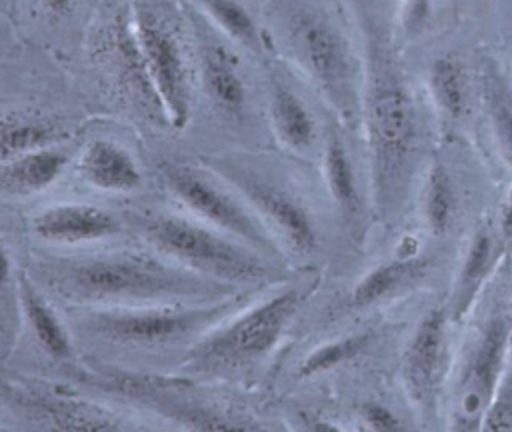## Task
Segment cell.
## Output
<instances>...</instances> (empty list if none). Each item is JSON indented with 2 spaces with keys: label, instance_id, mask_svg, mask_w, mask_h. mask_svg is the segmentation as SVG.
Here are the masks:
<instances>
[{
  "label": "cell",
  "instance_id": "cell-17",
  "mask_svg": "<svg viewBox=\"0 0 512 432\" xmlns=\"http://www.w3.org/2000/svg\"><path fill=\"white\" fill-rule=\"evenodd\" d=\"M84 360L62 308L24 270L20 282V326L14 348L0 370L16 376L70 384Z\"/></svg>",
  "mask_w": 512,
  "mask_h": 432
},
{
  "label": "cell",
  "instance_id": "cell-31",
  "mask_svg": "<svg viewBox=\"0 0 512 432\" xmlns=\"http://www.w3.org/2000/svg\"><path fill=\"white\" fill-rule=\"evenodd\" d=\"M434 0H404L400 8V28L406 36L420 34L432 20Z\"/></svg>",
  "mask_w": 512,
  "mask_h": 432
},
{
  "label": "cell",
  "instance_id": "cell-24",
  "mask_svg": "<svg viewBox=\"0 0 512 432\" xmlns=\"http://www.w3.org/2000/svg\"><path fill=\"white\" fill-rule=\"evenodd\" d=\"M226 38L260 62L274 54L262 20V0H186Z\"/></svg>",
  "mask_w": 512,
  "mask_h": 432
},
{
  "label": "cell",
  "instance_id": "cell-1",
  "mask_svg": "<svg viewBox=\"0 0 512 432\" xmlns=\"http://www.w3.org/2000/svg\"><path fill=\"white\" fill-rule=\"evenodd\" d=\"M262 290L246 288L224 298L196 302L60 308L84 362L132 374L172 376L204 334Z\"/></svg>",
  "mask_w": 512,
  "mask_h": 432
},
{
  "label": "cell",
  "instance_id": "cell-30",
  "mask_svg": "<svg viewBox=\"0 0 512 432\" xmlns=\"http://www.w3.org/2000/svg\"><path fill=\"white\" fill-rule=\"evenodd\" d=\"M456 188L450 172L442 162L430 168L426 196H424V218L432 236L442 238L452 228L456 216Z\"/></svg>",
  "mask_w": 512,
  "mask_h": 432
},
{
  "label": "cell",
  "instance_id": "cell-15",
  "mask_svg": "<svg viewBox=\"0 0 512 432\" xmlns=\"http://www.w3.org/2000/svg\"><path fill=\"white\" fill-rule=\"evenodd\" d=\"M132 24L174 134L188 124L196 42L186 0H132Z\"/></svg>",
  "mask_w": 512,
  "mask_h": 432
},
{
  "label": "cell",
  "instance_id": "cell-6",
  "mask_svg": "<svg viewBox=\"0 0 512 432\" xmlns=\"http://www.w3.org/2000/svg\"><path fill=\"white\" fill-rule=\"evenodd\" d=\"M90 116L118 120L148 142L174 134L132 24V0H98L76 52L64 62Z\"/></svg>",
  "mask_w": 512,
  "mask_h": 432
},
{
  "label": "cell",
  "instance_id": "cell-13",
  "mask_svg": "<svg viewBox=\"0 0 512 432\" xmlns=\"http://www.w3.org/2000/svg\"><path fill=\"white\" fill-rule=\"evenodd\" d=\"M58 190L122 206L162 196L148 140L134 128L92 116L76 136L72 164Z\"/></svg>",
  "mask_w": 512,
  "mask_h": 432
},
{
  "label": "cell",
  "instance_id": "cell-25",
  "mask_svg": "<svg viewBox=\"0 0 512 432\" xmlns=\"http://www.w3.org/2000/svg\"><path fill=\"white\" fill-rule=\"evenodd\" d=\"M320 176L324 180L334 212L346 222L354 220L362 206L358 174L350 156V148L338 124H328L326 128V138L320 154Z\"/></svg>",
  "mask_w": 512,
  "mask_h": 432
},
{
  "label": "cell",
  "instance_id": "cell-26",
  "mask_svg": "<svg viewBox=\"0 0 512 432\" xmlns=\"http://www.w3.org/2000/svg\"><path fill=\"white\" fill-rule=\"evenodd\" d=\"M430 268V258L410 256V258H396L388 260L376 268H372L368 274H364L356 286L350 290L346 300L340 304L338 310L350 312L374 306L376 302H382L384 298H390L398 290L408 288L410 284L424 278V274Z\"/></svg>",
  "mask_w": 512,
  "mask_h": 432
},
{
  "label": "cell",
  "instance_id": "cell-3",
  "mask_svg": "<svg viewBox=\"0 0 512 432\" xmlns=\"http://www.w3.org/2000/svg\"><path fill=\"white\" fill-rule=\"evenodd\" d=\"M66 386L140 416L152 432L284 430L268 392H248L176 374H132L88 362Z\"/></svg>",
  "mask_w": 512,
  "mask_h": 432
},
{
  "label": "cell",
  "instance_id": "cell-16",
  "mask_svg": "<svg viewBox=\"0 0 512 432\" xmlns=\"http://www.w3.org/2000/svg\"><path fill=\"white\" fill-rule=\"evenodd\" d=\"M128 206L56 190L22 210L30 250L76 254L134 240Z\"/></svg>",
  "mask_w": 512,
  "mask_h": 432
},
{
  "label": "cell",
  "instance_id": "cell-27",
  "mask_svg": "<svg viewBox=\"0 0 512 432\" xmlns=\"http://www.w3.org/2000/svg\"><path fill=\"white\" fill-rule=\"evenodd\" d=\"M428 90L446 122H460L470 112L472 88L466 62L458 54H440L428 66Z\"/></svg>",
  "mask_w": 512,
  "mask_h": 432
},
{
  "label": "cell",
  "instance_id": "cell-28",
  "mask_svg": "<svg viewBox=\"0 0 512 432\" xmlns=\"http://www.w3.org/2000/svg\"><path fill=\"white\" fill-rule=\"evenodd\" d=\"M496 256V244L488 230H478L470 240L468 252L456 276L452 298L448 304V316L452 322L462 320L472 308L482 284L486 282Z\"/></svg>",
  "mask_w": 512,
  "mask_h": 432
},
{
  "label": "cell",
  "instance_id": "cell-36",
  "mask_svg": "<svg viewBox=\"0 0 512 432\" xmlns=\"http://www.w3.org/2000/svg\"><path fill=\"white\" fill-rule=\"evenodd\" d=\"M0 6H2V8H4V4H2V0H0Z\"/></svg>",
  "mask_w": 512,
  "mask_h": 432
},
{
  "label": "cell",
  "instance_id": "cell-5",
  "mask_svg": "<svg viewBox=\"0 0 512 432\" xmlns=\"http://www.w3.org/2000/svg\"><path fill=\"white\" fill-rule=\"evenodd\" d=\"M318 282V270H296L290 278L264 288L204 334L176 376L268 392L272 374Z\"/></svg>",
  "mask_w": 512,
  "mask_h": 432
},
{
  "label": "cell",
  "instance_id": "cell-7",
  "mask_svg": "<svg viewBox=\"0 0 512 432\" xmlns=\"http://www.w3.org/2000/svg\"><path fill=\"white\" fill-rule=\"evenodd\" d=\"M272 54L286 62L344 126L360 122L362 58L328 0H262Z\"/></svg>",
  "mask_w": 512,
  "mask_h": 432
},
{
  "label": "cell",
  "instance_id": "cell-9",
  "mask_svg": "<svg viewBox=\"0 0 512 432\" xmlns=\"http://www.w3.org/2000/svg\"><path fill=\"white\" fill-rule=\"evenodd\" d=\"M200 158L242 192L292 270H316L326 230L306 182L308 160L276 146Z\"/></svg>",
  "mask_w": 512,
  "mask_h": 432
},
{
  "label": "cell",
  "instance_id": "cell-23",
  "mask_svg": "<svg viewBox=\"0 0 512 432\" xmlns=\"http://www.w3.org/2000/svg\"><path fill=\"white\" fill-rule=\"evenodd\" d=\"M446 312L434 308L420 320L402 358V376L414 400L422 402L436 388L446 352Z\"/></svg>",
  "mask_w": 512,
  "mask_h": 432
},
{
  "label": "cell",
  "instance_id": "cell-11",
  "mask_svg": "<svg viewBox=\"0 0 512 432\" xmlns=\"http://www.w3.org/2000/svg\"><path fill=\"white\" fill-rule=\"evenodd\" d=\"M134 240L210 280L236 288H266L296 270L196 218L164 194L126 208Z\"/></svg>",
  "mask_w": 512,
  "mask_h": 432
},
{
  "label": "cell",
  "instance_id": "cell-2",
  "mask_svg": "<svg viewBox=\"0 0 512 432\" xmlns=\"http://www.w3.org/2000/svg\"><path fill=\"white\" fill-rule=\"evenodd\" d=\"M26 272L58 306H150L246 290L200 276L138 240L76 254L30 250Z\"/></svg>",
  "mask_w": 512,
  "mask_h": 432
},
{
  "label": "cell",
  "instance_id": "cell-21",
  "mask_svg": "<svg viewBox=\"0 0 512 432\" xmlns=\"http://www.w3.org/2000/svg\"><path fill=\"white\" fill-rule=\"evenodd\" d=\"M76 136L0 162V204L26 210L56 192L72 164Z\"/></svg>",
  "mask_w": 512,
  "mask_h": 432
},
{
  "label": "cell",
  "instance_id": "cell-35",
  "mask_svg": "<svg viewBox=\"0 0 512 432\" xmlns=\"http://www.w3.org/2000/svg\"><path fill=\"white\" fill-rule=\"evenodd\" d=\"M0 432H4V428H2V424H0Z\"/></svg>",
  "mask_w": 512,
  "mask_h": 432
},
{
  "label": "cell",
  "instance_id": "cell-34",
  "mask_svg": "<svg viewBox=\"0 0 512 432\" xmlns=\"http://www.w3.org/2000/svg\"><path fill=\"white\" fill-rule=\"evenodd\" d=\"M508 326H510V338H512V306H510V322H508Z\"/></svg>",
  "mask_w": 512,
  "mask_h": 432
},
{
  "label": "cell",
  "instance_id": "cell-10",
  "mask_svg": "<svg viewBox=\"0 0 512 432\" xmlns=\"http://www.w3.org/2000/svg\"><path fill=\"white\" fill-rule=\"evenodd\" d=\"M90 112L62 60L22 42L0 62V162L72 140Z\"/></svg>",
  "mask_w": 512,
  "mask_h": 432
},
{
  "label": "cell",
  "instance_id": "cell-8",
  "mask_svg": "<svg viewBox=\"0 0 512 432\" xmlns=\"http://www.w3.org/2000/svg\"><path fill=\"white\" fill-rule=\"evenodd\" d=\"M358 24L364 42L360 122L370 150L374 200L388 206L398 196L416 148L418 112L388 22L360 2Z\"/></svg>",
  "mask_w": 512,
  "mask_h": 432
},
{
  "label": "cell",
  "instance_id": "cell-18",
  "mask_svg": "<svg viewBox=\"0 0 512 432\" xmlns=\"http://www.w3.org/2000/svg\"><path fill=\"white\" fill-rule=\"evenodd\" d=\"M304 80L280 58L272 56L264 64L266 118L272 144L300 160H320L326 128H322L316 108L302 90Z\"/></svg>",
  "mask_w": 512,
  "mask_h": 432
},
{
  "label": "cell",
  "instance_id": "cell-12",
  "mask_svg": "<svg viewBox=\"0 0 512 432\" xmlns=\"http://www.w3.org/2000/svg\"><path fill=\"white\" fill-rule=\"evenodd\" d=\"M162 194L196 218L236 236L264 256L286 264L270 232L242 192L176 138L148 142ZM288 266V264H286Z\"/></svg>",
  "mask_w": 512,
  "mask_h": 432
},
{
  "label": "cell",
  "instance_id": "cell-14",
  "mask_svg": "<svg viewBox=\"0 0 512 432\" xmlns=\"http://www.w3.org/2000/svg\"><path fill=\"white\" fill-rule=\"evenodd\" d=\"M4 432H152L136 414L72 386L0 370Z\"/></svg>",
  "mask_w": 512,
  "mask_h": 432
},
{
  "label": "cell",
  "instance_id": "cell-4",
  "mask_svg": "<svg viewBox=\"0 0 512 432\" xmlns=\"http://www.w3.org/2000/svg\"><path fill=\"white\" fill-rule=\"evenodd\" d=\"M188 4V2H186ZM196 80L188 124L176 142L196 156L270 148L264 62L250 56L188 4Z\"/></svg>",
  "mask_w": 512,
  "mask_h": 432
},
{
  "label": "cell",
  "instance_id": "cell-19",
  "mask_svg": "<svg viewBox=\"0 0 512 432\" xmlns=\"http://www.w3.org/2000/svg\"><path fill=\"white\" fill-rule=\"evenodd\" d=\"M508 340L510 326L504 318H492L484 326L454 388V428L476 430L482 426V420L494 402Z\"/></svg>",
  "mask_w": 512,
  "mask_h": 432
},
{
  "label": "cell",
  "instance_id": "cell-32",
  "mask_svg": "<svg viewBox=\"0 0 512 432\" xmlns=\"http://www.w3.org/2000/svg\"><path fill=\"white\" fill-rule=\"evenodd\" d=\"M360 418L370 430H378V432H398L404 428V422L388 406L380 402L362 404Z\"/></svg>",
  "mask_w": 512,
  "mask_h": 432
},
{
  "label": "cell",
  "instance_id": "cell-29",
  "mask_svg": "<svg viewBox=\"0 0 512 432\" xmlns=\"http://www.w3.org/2000/svg\"><path fill=\"white\" fill-rule=\"evenodd\" d=\"M482 102L504 162L512 168V86L498 64L486 60L480 74Z\"/></svg>",
  "mask_w": 512,
  "mask_h": 432
},
{
  "label": "cell",
  "instance_id": "cell-22",
  "mask_svg": "<svg viewBox=\"0 0 512 432\" xmlns=\"http://www.w3.org/2000/svg\"><path fill=\"white\" fill-rule=\"evenodd\" d=\"M28 254L22 210L0 204V368L14 348L20 326V282Z\"/></svg>",
  "mask_w": 512,
  "mask_h": 432
},
{
  "label": "cell",
  "instance_id": "cell-20",
  "mask_svg": "<svg viewBox=\"0 0 512 432\" xmlns=\"http://www.w3.org/2000/svg\"><path fill=\"white\" fill-rule=\"evenodd\" d=\"M98 0H10L20 40L66 62L80 46Z\"/></svg>",
  "mask_w": 512,
  "mask_h": 432
},
{
  "label": "cell",
  "instance_id": "cell-33",
  "mask_svg": "<svg viewBox=\"0 0 512 432\" xmlns=\"http://www.w3.org/2000/svg\"><path fill=\"white\" fill-rule=\"evenodd\" d=\"M22 44L20 34L6 8L0 6V62Z\"/></svg>",
  "mask_w": 512,
  "mask_h": 432
}]
</instances>
